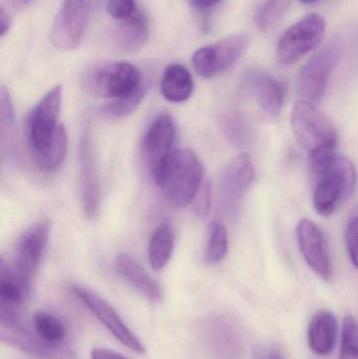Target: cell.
<instances>
[{
  "label": "cell",
  "instance_id": "6da1fadb",
  "mask_svg": "<svg viewBox=\"0 0 358 359\" xmlns=\"http://www.w3.org/2000/svg\"><path fill=\"white\" fill-rule=\"evenodd\" d=\"M310 168L315 180L313 206L323 217L331 215L354 192L357 168L349 158L334 149L311 155Z\"/></svg>",
  "mask_w": 358,
  "mask_h": 359
},
{
  "label": "cell",
  "instance_id": "7a4b0ae2",
  "mask_svg": "<svg viewBox=\"0 0 358 359\" xmlns=\"http://www.w3.org/2000/svg\"><path fill=\"white\" fill-rule=\"evenodd\" d=\"M203 164L199 157L191 149H178L168 162L160 187L172 206L183 208L195 200L203 185Z\"/></svg>",
  "mask_w": 358,
  "mask_h": 359
},
{
  "label": "cell",
  "instance_id": "3957f363",
  "mask_svg": "<svg viewBox=\"0 0 358 359\" xmlns=\"http://www.w3.org/2000/svg\"><path fill=\"white\" fill-rule=\"evenodd\" d=\"M291 126L301 147L310 155L336 149L338 130L331 120L310 101H296L292 109Z\"/></svg>",
  "mask_w": 358,
  "mask_h": 359
},
{
  "label": "cell",
  "instance_id": "277c9868",
  "mask_svg": "<svg viewBox=\"0 0 358 359\" xmlns=\"http://www.w3.org/2000/svg\"><path fill=\"white\" fill-rule=\"evenodd\" d=\"M198 337L209 359H244V344L239 326L221 312L203 316L198 325Z\"/></svg>",
  "mask_w": 358,
  "mask_h": 359
},
{
  "label": "cell",
  "instance_id": "5b68a950",
  "mask_svg": "<svg viewBox=\"0 0 358 359\" xmlns=\"http://www.w3.org/2000/svg\"><path fill=\"white\" fill-rule=\"evenodd\" d=\"M84 88L94 96L118 99L134 93L143 83L140 72L128 62H115L90 69Z\"/></svg>",
  "mask_w": 358,
  "mask_h": 359
},
{
  "label": "cell",
  "instance_id": "8992f818",
  "mask_svg": "<svg viewBox=\"0 0 358 359\" xmlns=\"http://www.w3.org/2000/svg\"><path fill=\"white\" fill-rule=\"evenodd\" d=\"M62 88L55 86L34 107L27 121V140L34 158L46 153L58 130Z\"/></svg>",
  "mask_w": 358,
  "mask_h": 359
},
{
  "label": "cell",
  "instance_id": "52a82bcc",
  "mask_svg": "<svg viewBox=\"0 0 358 359\" xmlns=\"http://www.w3.org/2000/svg\"><path fill=\"white\" fill-rule=\"evenodd\" d=\"M326 21L321 15L309 14L290 27L280 38L277 57L283 65H294L321 44Z\"/></svg>",
  "mask_w": 358,
  "mask_h": 359
},
{
  "label": "cell",
  "instance_id": "ba28073f",
  "mask_svg": "<svg viewBox=\"0 0 358 359\" xmlns=\"http://www.w3.org/2000/svg\"><path fill=\"white\" fill-rule=\"evenodd\" d=\"M176 126L170 114L158 116L145 134L143 147L153 181L161 186L168 162L174 153Z\"/></svg>",
  "mask_w": 358,
  "mask_h": 359
},
{
  "label": "cell",
  "instance_id": "9c48e42d",
  "mask_svg": "<svg viewBox=\"0 0 358 359\" xmlns=\"http://www.w3.org/2000/svg\"><path fill=\"white\" fill-rule=\"evenodd\" d=\"M92 0H64L50 31V42L59 50H76L90 20Z\"/></svg>",
  "mask_w": 358,
  "mask_h": 359
},
{
  "label": "cell",
  "instance_id": "30bf717a",
  "mask_svg": "<svg viewBox=\"0 0 358 359\" xmlns=\"http://www.w3.org/2000/svg\"><path fill=\"white\" fill-rule=\"evenodd\" d=\"M248 46L245 34H235L212 46L199 48L193 57L195 73L202 78H212L233 67Z\"/></svg>",
  "mask_w": 358,
  "mask_h": 359
},
{
  "label": "cell",
  "instance_id": "8fae6325",
  "mask_svg": "<svg viewBox=\"0 0 358 359\" xmlns=\"http://www.w3.org/2000/svg\"><path fill=\"white\" fill-rule=\"evenodd\" d=\"M254 164L246 154H240L230 160L220 182V209L228 219L239 215L242 201L254 182Z\"/></svg>",
  "mask_w": 358,
  "mask_h": 359
},
{
  "label": "cell",
  "instance_id": "7c38bea8",
  "mask_svg": "<svg viewBox=\"0 0 358 359\" xmlns=\"http://www.w3.org/2000/svg\"><path fill=\"white\" fill-rule=\"evenodd\" d=\"M340 54L338 44L331 43L305 63L298 78V92L303 100L312 103L322 100Z\"/></svg>",
  "mask_w": 358,
  "mask_h": 359
},
{
  "label": "cell",
  "instance_id": "4fadbf2b",
  "mask_svg": "<svg viewBox=\"0 0 358 359\" xmlns=\"http://www.w3.org/2000/svg\"><path fill=\"white\" fill-rule=\"evenodd\" d=\"M0 339L25 353L41 358L67 359L61 347H53L44 343L36 333L31 332L19 318L18 313L0 311Z\"/></svg>",
  "mask_w": 358,
  "mask_h": 359
},
{
  "label": "cell",
  "instance_id": "5bb4252c",
  "mask_svg": "<svg viewBox=\"0 0 358 359\" xmlns=\"http://www.w3.org/2000/svg\"><path fill=\"white\" fill-rule=\"evenodd\" d=\"M71 291H73L74 295L77 297V299L88 308V311L92 312L98 318L99 322L102 323L105 328L122 345L136 353H144L145 349L141 341L124 324L117 311L105 299L88 289L82 288V287H73Z\"/></svg>",
  "mask_w": 358,
  "mask_h": 359
},
{
  "label": "cell",
  "instance_id": "9a60e30c",
  "mask_svg": "<svg viewBox=\"0 0 358 359\" xmlns=\"http://www.w3.org/2000/svg\"><path fill=\"white\" fill-rule=\"evenodd\" d=\"M80 190L83 213L94 219L100 209L101 190L90 130H83L79 144Z\"/></svg>",
  "mask_w": 358,
  "mask_h": 359
},
{
  "label": "cell",
  "instance_id": "2e32d148",
  "mask_svg": "<svg viewBox=\"0 0 358 359\" xmlns=\"http://www.w3.org/2000/svg\"><path fill=\"white\" fill-rule=\"evenodd\" d=\"M298 248L307 265L322 280H329L332 276L331 259L321 228L310 219H302L296 226Z\"/></svg>",
  "mask_w": 358,
  "mask_h": 359
},
{
  "label": "cell",
  "instance_id": "e0dca14e",
  "mask_svg": "<svg viewBox=\"0 0 358 359\" xmlns=\"http://www.w3.org/2000/svg\"><path fill=\"white\" fill-rule=\"evenodd\" d=\"M50 222L41 219L27 228L17 242L13 267L32 280L46 250L50 236Z\"/></svg>",
  "mask_w": 358,
  "mask_h": 359
},
{
  "label": "cell",
  "instance_id": "ac0fdd59",
  "mask_svg": "<svg viewBox=\"0 0 358 359\" xmlns=\"http://www.w3.org/2000/svg\"><path fill=\"white\" fill-rule=\"evenodd\" d=\"M245 84L266 113L275 116L281 111L285 101L286 88L280 80L266 72L254 69L246 76Z\"/></svg>",
  "mask_w": 358,
  "mask_h": 359
},
{
  "label": "cell",
  "instance_id": "d6986e66",
  "mask_svg": "<svg viewBox=\"0 0 358 359\" xmlns=\"http://www.w3.org/2000/svg\"><path fill=\"white\" fill-rule=\"evenodd\" d=\"M32 280L21 276L1 259L0 264V311L18 313L31 292Z\"/></svg>",
  "mask_w": 358,
  "mask_h": 359
},
{
  "label": "cell",
  "instance_id": "ffe728a7",
  "mask_svg": "<svg viewBox=\"0 0 358 359\" xmlns=\"http://www.w3.org/2000/svg\"><path fill=\"white\" fill-rule=\"evenodd\" d=\"M115 270L118 276L130 287L153 303L162 299L161 287L149 276V272L130 255L120 253L115 261Z\"/></svg>",
  "mask_w": 358,
  "mask_h": 359
},
{
  "label": "cell",
  "instance_id": "44dd1931",
  "mask_svg": "<svg viewBox=\"0 0 358 359\" xmlns=\"http://www.w3.org/2000/svg\"><path fill=\"white\" fill-rule=\"evenodd\" d=\"M338 323L336 316L328 310L317 312L308 327V344L313 353L319 356L332 353L338 339Z\"/></svg>",
  "mask_w": 358,
  "mask_h": 359
},
{
  "label": "cell",
  "instance_id": "7402d4cb",
  "mask_svg": "<svg viewBox=\"0 0 358 359\" xmlns=\"http://www.w3.org/2000/svg\"><path fill=\"white\" fill-rule=\"evenodd\" d=\"M193 76L181 65H170L166 67L161 81V92L166 100L181 103L191 98L193 92Z\"/></svg>",
  "mask_w": 358,
  "mask_h": 359
},
{
  "label": "cell",
  "instance_id": "603a6c76",
  "mask_svg": "<svg viewBox=\"0 0 358 359\" xmlns=\"http://www.w3.org/2000/svg\"><path fill=\"white\" fill-rule=\"evenodd\" d=\"M149 27L140 12L119 21L113 31V41L124 52L140 50L149 39Z\"/></svg>",
  "mask_w": 358,
  "mask_h": 359
},
{
  "label": "cell",
  "instance_id": "cb8c5ba5",
  "mask_svg": "<svg viewBox=\"0 0 358 359\" xmlns=\"http://www.w3.org/2000/svg\"><path fill=\"white\" fill-rule=\"evenodd\" d=\"M174 249V229L170 224H161L149 241V259L151 268L155 271L164 269L172 259Z\"/></svg>",
  "mask_w": 358,
  "mask_h": 359
},
{
  "label": "cell",
  "instance_id": "d4e9b609",
  "mask_svg": "<svg viewBox=\"0 0 358 359\" xmlns=\"http://www.w3.org/2000/svg\"><path fill=\"white\" fill-rule=\"evenodd\" d=\"M34 331L48 345L61 347L67 337V328L57 316L39 311L33 318Z\"/></svg>",
  "mask_w": 358,
  "mask_h": 359
},
{
  "label": "cell",
  "instance_id": "484cf974",
  "mask_svg": "<svg viewBox=\"0 0 358 359\" xmlns=\"http://www.w3.org/2000/svg\"><path fill=\"white\" fill-rule=\"evenodd\" d=\"M146 93L147 86L143 82L132 94L113 99L111 102L101 107L98 111L99 116L104 119H121L126 117L138 109Z\"/></svg>",
  "mask_w": 358,
  "mask_h": 359
},
{
  "label": "cell",
  "instance_id": "4316f807",
  "mask_svg": "<svg viewBox=\"0 0 358 359\" xmlns=\"http://www.w3.org/2000/svg\"><path fill=\"white\" fill-rule=\"evenodd\" d=\"M67 136L64 126H60L55 135L50 147L46 149V153L34 158L36 164L43 172H52L58 170L64 161L67 156Z\"/></svg>",
  "mask_w": 358,
  "mask_h": 359
},
{
  "label": "cell",
  "instance_id": "83f0119b",
  "mask_svg": "<svg viewBox=\"0 0 358 359\" xmlns=\"http://www.w3.org/2000/svg\"><path fill=\"white\" fill-rule=\"evenodd\" d=\"M228 251V234L226 228L220 222H212L209 227L205 262L208 265H216L226 257Z\"/></svg>",
  "mask_w": 358,
  "mask_h": 359
},
{
  "label": "cell",
  "instance_id": "f1b7e54d",
  "mask_svg": "<svg viewBox=\"0 0 358 359\" xmlns=\"http://www.w3.org/2000/svg\"><path fill=\"white\" fill-rule=\"evenodd\" d=\"M290 0H265L256 14V22L261 31H268L283 16Z\"/></svg>",
  "mask_w": 358,
  "mask_h": 359
},
{
  "label": "cell",
  "instance_id": "f546056e",
  "mask_svg": "<svg viewBox=\"0 0 358 359\" xmlns=\"http://www.w3.org/2000/svg\"><path fill=\"white\" fill-rule=\"evenodd\" d=\"M225 132L233 144L237 147H246L249 144L252 130L241 116H229L225 121Z\"/></svg>",
  "mask_w": 358,
  "mask_h": 359
},
{
  "label": "cell",
  "instance_id": "4dcf8cb0",
  "mask_svg": "<svg viewBox=\"0 0 358 359\" xmlns=\"http://www.w3.org/2000/svg\"><path fill=\"white\" fill-rule=\"evenodd\" d=\"M347 250L353 265L358 268V207L351 212L345 232Z\"/></svg>",
  "mask_w": 358,
  "mask_h": 359
},
{
  "label": "cell",
  "instance_id": "1f68e13d",
  "mask_svg": "<svg viewBox=\"0 0 358 359\" xmlns=\"http://www.w3.org/2000/svg\"><path fill=\"white\" fill-rule=\"evenodd\" d=\"M107 12L118 21L125 20L138 12L135 0H109Z\"/></svg>",
  "mask_w": 358,
  "mask_h": 359
},
{
  "label": "cell",
  "instance_id": "d6a6232c",
  "mask_svg": "<svg viewBox=\"0 0 358 359\" xmlns=\"http://www.w3.org/2000/svg\"><path fill=\"white\" fill-rule=\"evenodd\" d=\"M0 120L2 128L11 130L15 123V109L10 93L6 86H1L0 90Z\"/></svg>",
  "mask_w": 358,
  "mask_h": 359
},
{
  "label": "cell",
  "instance_id": "836d02e7",
  "mask_svg": "<svg viewBox=\"0 0 358 359\" xmlns=\"http://www.w3.org/2000/svg\"><path fill=\"white\" fill-rule=\"evenodd\" d=\"M340 348L358 349V323L352 316H346L343 322Z\"/></svg>",
  "mask_w": 358,
  "mask_h": 359
},
{
  "label": "cell",
  "instance_id": "e575fe53",
  "mask_svg": "<svg viewBox=\"0 0 358 359\" xmlns=\"http://www.w3.org/2000/svg\"><path fill=\"white\" fill-rule=\"evenodd\" d=\"M193 202L195 215L201 219L207 217L212 206V185L209 182L203 183Z\"/></svg>",
  "mask_w": 358,
  "mask_h": 359
},
{
  "label": "cell",
  "instance_id": "d590c367",
  "mask_svg": "<svg viewBox=\"0 0 358 359\" xmlns=\"http://www.w3.org/2000/svg\"><path fill=\"white\" fill-rule=\"evenodd\" d=\"M92 359H128L124 358L121 354L113 351V350L105 349V348H96L92 350L90 353Z\"/></svg>",
  "mask_w": 358,
  "mask_h": 359
},
{
  "label": "cell",
  "instance_id": "8d00e7d4",
  "mask_svg": "<svg viewBox=\"0 0 358 359\" xmlns=\"http://www.w3.org/2000/svg\"><path fill=\"white\" fill-rule=\"evenodd\" d=\"M222 0H191V4L200 11L209 10L218 6Z\"/></svg>",
  "mask_w": 358,
  "mask_h": 359
},
{
  "label": "cell",
  "instance_id": "74e56055",
  "mask_svg": "<svg viewBox=\"0 0 358 359\" xmlns=\"http://www.w3.org/2000/svg\"><path fill=\"white\" fill-rule=\"evenodd\" d=\"M10 27V16H8V13L4 11V8H1V11H0V36H1V37H4V36L8 33Z\"/></svg>",
  "mask_w": 358,
  "mask_h": 359
},
{
  "label": "cell",
  "instance_id": "f35d334b",
  "mask_svg": "<svg viewBox=\"0 0 358 359\" xmlns=\"http://www.w3.org/2000/svg\"><path fill=\"white\" fill-rule=\"evenodd\" d=\"M338 359H358V349L340 348V358Z\"/></svg>",
  "mask_w": 358,
  "mask_h": 359
},
{
  "label": "cell",
  "instance_id": "ab89813d",
  "mask_svg": "<svg viewBox=\"0 0 358 359\" xmlns=\"http://www.w3.org/2000/svg\"><path fill=\"white\" fill-rule=\"evenodd\" d=\"M268 359H284L283 356L279 353V352H273V353L270 354Z\"/></svg>",
  "mask_w": 358,
  "mask_h": 359
},
{
  "label": "cell",
  "instance_id": "60d3db41",
  "mask_svg": "<svg viewBox=\"0 0 358 359\" xmlns=\"http://www.w3.org/2000/svg\"><path fill=\"white\" fill-rule=\"evenodd\" d=\"M16 4H20V6H23V4H27L29 2H31L32 0H14Z\"/></svg>",
  "mask_w": 358,
  "mask_h": 359
},
{
  "label": "cell",
  "instance_id": "b9f144b4",
  "mask_svg": "<svg viewBox=\"0 0 358 359\" xmlns=\"http://www.w3.org/2000/svg\"><path fill=\"white\" fill-rule=\"evenodd\" d=\"M301 2H303V4H315V2L319 1V0H300Z\"/></svg>",
  "mask_w": 358,
  "mask_h": 359
}]
</instances>
